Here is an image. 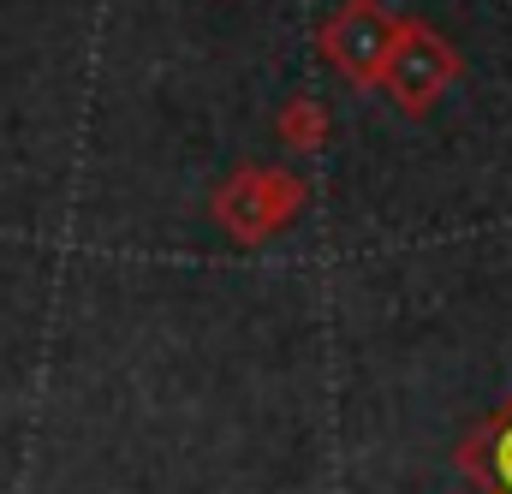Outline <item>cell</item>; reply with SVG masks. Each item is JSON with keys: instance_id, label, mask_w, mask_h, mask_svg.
<instances>
[{"instance_id": "obj_3", "label": "cell", "mask_w": 512, "mask_h": 494, "mask_svg": "<svg viewBox=\"0 0 512 494\" xmlns=\"http://www.w3.org/2000/svg\"><path fill=\"white\" fill-rule=\"evenodd\" d=\"M393 24H399V12H387L382 0H346V6L322 24L316 48H322V60H328L352 90H376V84H382V66H387Z\"/></svg>"}, {"instance_id": "obj_1", "label": "cell", "mask_w": 512, "mask_h": 494, "mask_svg": "<svg viewBox=\"0 0 512 494\" xmlns=\"http://www.w3.org/2000/svg\"><path fill=\"white\" fill-rule=\"evenodd\" d=\"M304 179L298 173H286V167H233L227 179H221V191L209 197V209H215V221L239 239V245H262V239H274L298 209H304Z\"/></svg>"}, {"instance_id": "obj_5", "label": "cell", "mask_w": 512, "mask_h": 494, "mask_svg": "<svg viewBox=\"0 0 512 494\" xmlns=\"http://www.w3.org/2000/svg\"><path fill=\"white\" fill-rule=\"evenodd\" d=\"M322 137H328V114L316 102H304V96L286 102V114H280V143L286 149H304L310 155V149H322Z\"/></svg>"}, {"instance_id": "obj_2", "label": "cell", "mask_w": 512, "mask_h": 494, "mask_svg": "<svg viewBox=\"0 0 512 494\" xmlns=\"http://www.w3.org/2000/svg\"><path fill=\"white\" fill-rule=\"evenodd\" d=\"M459 78V48L435 30V24H423V18H399L393 24V42H387V66H382V90L387 102H399L405 114H429L441 96H447V84Z\"/></svg>"}, {"instance_id": "obj_4", "label": "cell", "mask_w": 512, "mask_h": 494, "mask_svg": "<svg viewBox=\"0 0 512 494\" xmlns=\"http://www.w3.org/2000/svg\"><path fill=\"white\" fill-rule=\"evenodd\" d=\"M453 465H459L483 494H512V399L495 405V411L453 447Z\"/></svg>"}]
</instances>
